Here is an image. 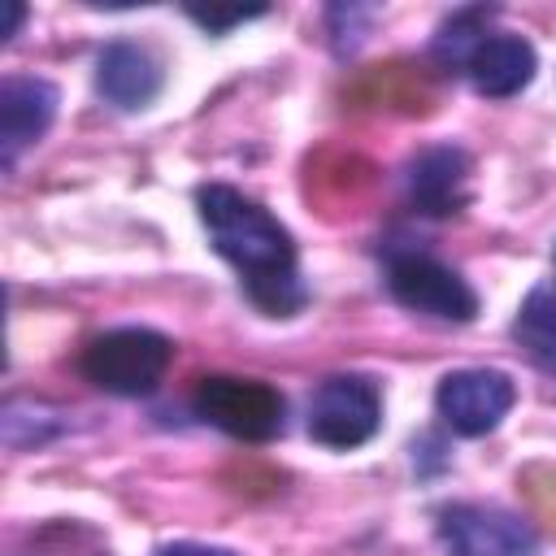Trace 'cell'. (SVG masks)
I'll list each match as a JSON object with an SVG mask.
<instances>
[{"instance_id":"6da1fadb","label":"cell","mask_w":556,"mask_h":556,"mask_svg":"<svg viewBox=\"0 0 556 556\" xmlns=\"http://www.w3.org/2000/svg\"><path fill=\"white\" fill-rule=\"evenodd\" d=\"M200 222L222 261L239 269L248 300L265 317H295L308 304V287L300 278V256L291 230L252 195L230 182H208L195 195Z\"/></svg>"},{"instance_id":"7a4b0ae2","label":"cell","mask_w":556,"mask_h":556,"mask_svg":"<svg viewBox=\"0 0 556 556\" xmlns=\"http://www.w3.org/2000/svg\"><path fill=\"white\" fill-rule=\"evenodd\" d=\"M174 361V343L148 326H117L83 348V378L109 395H152Z\"/></svg>"},{"instance_id":"3957f363","label":"cell","mask_w":556,"mask_h":556,"mask_svg":"<svg viewBox=\"0 0 556 556\" xmlns=\"http://www.w3.org/2000/svg\"><path fill=\"white\" fill-rule=\"evenodd\" d=\"M191 408L195 417H204L208 426H217L239 443H269L287 430V400L278 387L261 378H235V374L200 378Z\"/></svg>"},{"instance_id":"277c9868","label":"cell","mask_w":556,"mask_h":556,"mask_svg":"<svg viewBox=\"0 0 556 556\" xmlns=\"http://www.w3.org/2000/svg\"><path fill=\"white\" fill-rule=\"evenodd\" d=\"M443 100V83L426 61L387 56L356 70L343 83V109L352 113H387V117H430Z\"/></svg>"},{"instance_id":"5b68a950","label":"cell","mask_w":556,"mask_h":556,"mask_svg":"<svg viewBox=\"0 0 556 556\" xmlns=\"http://www.w3.org/2000/svg\"><path fill=\"white\" fill-rule=\"evenodd\" d=\"M387 291L395 304L439 317V321H473L478 291L430 252H391L387 256Z\"/></svg>"},{"instance_id":"8992f818","label":"cell","mask_w":556,"mask_h":556,"mask_svg":"<svg viewBox=\"0 0 556 556\" xmlns=\"http://www.w3.org/2000/svg\"><path fill=\"white\" fill-rule=\"evenodd\" d=\"M382 426V395L361 374H330L308 395V434L321 447L352 452Z\"/></svg>"},{"instance_id":"52a82bcc","label":"cell","mask_w":556,"mask_h":556,"mask_svg":"<svg viewBox=\"0 0 556 556\" xmlns=\"http://www.w3.org/2000/svg\"><path fill=\"white\" fill-rule=\"evenodd\" d=\"M434 530L447 556H539L534 526L500 504H443Z\"/></svg>"},{"instance_id":"ba28073f","label":"cell","mask_w":556,"mask_h":556,"mask_svg":"<svg viewBox=\"0 0 556 556\" xmlns=\"http://www.w3.org/2000/svg\"><path fill=\"white\" fill-rule=\"evenodd\" d=\"M513 400H517V382L504 369H486V365L452 369V374H443V382L434 391V408H439L443 426L465 439L491 434L508 417Z\"/></svg>"},{"instance_id":"9c48e42d","label":"cell","mask_w":556,"mask_h":556,"mask_svg":"<svg viewBox=\"0 0 556 556\" xmlns=\"http://www.w3.org/2000/svg\"><path fill=\"white\" fill-rule=\"evenodd\" d=\"M374 187H378V169H374V161H365L361 152L321 148V152L308 156V165H304V200L317 204V213L330 217V222L365 213Z\"/></svg>"},{"instance_id":"30bf717a","label":"cell","mask_w":556,"mask_h":556,"mask_svg":"<svg viewBox=\"0 0 556 556\" xmlns=\"http://www.w3.org/2000/svg\"><path fill=\"white\" fill-rule=\"evenodd\" d=\"M56 87L39 74H9L0 83V165L13 169L17 156L39 143L56 117Z\"/></svg>"},{"instance_id":"8fae6325","label":"cell","mask_w":556,"mask_h":556,"mask_svg":"<svg viewBox=\"0 0 556 556\" xmlns=\"http://www.w3.org/2000/svg\"><path fill=\"white\" fill-rule=\"evenodd\" d=\"M469 152L456 143L421 148L408 161V200L426 217H456L469 204Z\"/></svg>"},{"instance_id":"7c38bea8","label":"cell","mask_w":556,"mask_h":556,"mask_svg":"<svg viewBox=\"0 0 556 556\" xmlns=\"http://www.w3.org/2000/svg\"><path fill=\"white\" fill-rule=\"evenodd\" d=\"M460 70L469 74V83H473L478 96L508 100V96H517V91L530 87V78L539 70V52L521 35H482L473 43V52L465 56Z\"/></svg>"},{"instance_id":"4fadbf2b","label":"cell","mask_w":556,"mask_h":556,"mask_svg":"<svg viewBox=\"0 0 556 556\" xmlns=\"http://www.w3.org/2000/svg\"><path fill=\"white\" fill-rule=\"evenodd\" d=\"M96 91H100L113 109L139 113V109H148V104L156 100V91H161V65H156V56H152L148 48H139V43H130V39H117V43H109V48L100 52V61H96Z\"/></svg>"},{"instance_id":"5bb4252c","label":"cell","mask_w":556,"mask_h":556,"mask_svg":"<svg viewBox=\"0 0 556 556\" xmlns=\"http://www.w3.org/2000/svg\"><path fill=\"white\" fill-rule=\"evenodd\" d=\"M513 334L547 374H556V278L530 287V295L517 308Z\"/></svg>"},{"instance_id":"9a60e30c","label":"cell","mask_w":556,"mask_h":556,"mask_svg":"<svg viewBox=\"0 0 556 556\" xmlns=\"http://www.w3.org/2000/svg\"><path fill=\"white\" fill-rule=\"evenodd\" d=\"M517 495L547 534H556V465L552 460H530L517 469Z\"/></svg>"},{"instance_id":"2e32d148","label":"cell","mask_w":556,"mask_h":556,"mask_svg":"<svg viewBox=\"0 0 556 556\" xmlns=\"http://www.w3.org/2000/svg\"><path fill=\"white\" fill-rule=\"evenodd\" d=\"M22 413H26V404H17V400L4 404V443H9V447H26V443H30V439L17 430V426H22ZM30 426H35V443H43V439H52V434L61 430V421L48 417V413H39V408H35V421H30Z\"/></svg>"},{"instance_id":"e0dca14e","label":"cell","mask_w":556,"mask_h":556,"mask_svg":"<svg viewBox=\"0 0 556 556\" xmlns=\"http://www.w3.org/2000/svg\"><path fill=\"white\" fill-rule=\"evenodd\" d=\"M265 9L256 4V9H187V17L195 22V26H204L208 35H222V30H230V26H239V22H252V17H261Z\"/></svg>"},{"instance_id":"ac0fdd59","label":"cell","mask_w":556,"mask_h":556,"mask_svg":"<svg viewBox=\"0 0 556 556\" xmlns=\"http://www.w3.org/2000/svg\"><path fill=\"white\" fill-rule=\"evenodd\" d=\"M326 17H330V30H334V48L343 52V43H348L343 35H352V48L361 43V22H369V9H356V4L343 9V4H334Z\"/></svg>"},{"instance_id":"d6986e66","label":"cell","mask_w":556,"mask_h":556,"mask_svg":"<svg viewBox=\"0 0 556 556\" xmlns=\"http://www.w3.org/2000/svg\"><path fill=\"white\" fill-rule=\"evenodd\" d=\"M156 556H239V552H230V547H208V543H169V547H161Z\"/></svg>"},{"instance_id":"ffe728a7","label":"cell","mask_w":556,"mask_h":556,"mask_svg":"<svg viewBox=\"0 0 556 556\" xmlns=\"http://www.w3.org/2000/svg\"><path fill=\"white\" fill-rule=\"evenodd\" d=\"M22 22H26V4H17V0H9V22H4V30H0V39H13Z\"/></svg>"}]
</instances>
